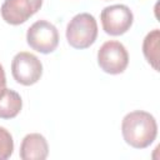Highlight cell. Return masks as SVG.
<instances>
[{
	"instance_id": "1",
	"label": "cell",
	"mask_w": 160,
	"mask_h": 160,
	"mask_svg": "<svg viewBox=\"0 0 160 160\" xmlns=\"http://www.w3.org/2000/svg\"><path fill=\"white\" fill-rule=\"evenodd\" d=\"M121 134L125 142L130 146L135 149H145L156 139L158 124L150 112L135 110L124 116Z\"/></svg>"
},
{
	"instance_id": "2",
	"label": "cell",
	"mask_w": 160,
	"mask_h": 160,
	"mask_svg": "<svg viewBox=\"0 0 160 160\" xmlns=\"http://www.w3.org/2000/svg\"><path fill=\"white\" fill-rule=\"evenodd\" d=\"M98 38V22L89 12L75 15L66 26V40L74 49H88Z\"/></svg>"
},
{
	"instance_id": "3",
	"label": "cell",
	"mask_w": 160,
	"mask_h": 160,
	"mask_svg": "<svg viewBox=\"0 0 160 160\" xmlns=\"http://www.w3.org/2000/svg\"><path fill=\"white\" fill-rule=\"evenodd\" d=\"M26 41L32 50L41 54H50L59 45V31L51 22L39 20L28 29Z\"/></svg>"
},
{
	"instance_id": "4",
	"label": "cell",
	"mask_w": 160,
	"mask_h": 160,
	"mask_svg": "<svg viewBox=\"0 0 160 160\" xmlns=\"http://www.w3.org/2000/svg\"><path fill=\"white\" fill-rule=\"evenodd\" d=\"M98 64L102 71L110 75L121 74L129 64L128 50L120 41H106L98 51Z\"/></svg>"
},
{
	"instance_id": "5",
	"label": "cell",
	"mask_w": 160,
	"mask_h": 160,
	"mask_svg": "<svg viewBox=\"0 0 160 160\" xmlns=\"http://www.w3.org/2000/svg\"><path fill=\"white\" fill-rule=\"evenodd\" d=\"M11 74L18 84L30 86L40 80L42 75V64L34 54L20 51L11 61Z\"/></svg>"
},
{
	"instance_id": "6",
	"label": "cell",
	"mask_w": 160,
	"mask_h": 160,
	"mask_svg": "<svg viewBox=\"0 0 160 160\" xmlns=\"http://www.w3.org/2000/svg\"><path fill=\"white\" fill-rule=\"evenodd\" d=\"M102 30L111 35L119 36L125 34L132 25L134 15L132 11L122 4H115L104 8L100 14Z\"/></svg>"
},
{
	"instance_id": "7",
	"label": "cell",
	"mask_w": 160,
	"mask_h": 160,
	"mask_svg": "<svg viewBox=\"0 0 160 160\" xmlns=\"http://www.w3.org/2000/svg\"><path fill=\"white\" fill-rule=\"evenodd\" d=\"M41 5L42 0H5L0 12L5 22L10 25H20L36 14Z\"/></svg>"
},
{
	"instance_id": "8",
	"label": "cell",
	"mask_w": 160,
	"mask_h": 160,
	"mask_svg": "<svg viewBox=\"0 0 160 160\" xmlns=\"http://www.w3.org/2000/svg\"><path fill=\"white\" fill-rule=\"evenodd\" d=\"M49 145L46 139L38 132L28 134L20 145V158L22 160H44L48 158Z\"/></svg>"
},
{
	"instance_id": "9",
	"label": "cell",
	"mask_w": 160,
	"mask_h": 160,
	"mask_svg": "<svg viewBox=\"0 0 160 160\" xmlns=\"http://www.w3.org/2000/svg\"><path fill=\"white\" fill-rule=\"evenodd\" d=\"M21 108L22 100L16 91L6 89L0 96V119H14L18 116Z\"/></svg>"
},
{
	"instance_id": "10",
	"label": "cell",
	"mask_w": 160,
	"mask_h": 160,
	"mask_svg": "<svg viewBox=\"0 0 160 160\" xmlns=\"http://www.w3.org/2000/svg\"><path fill=\"white\" fill-rule=\"evenodd\" d=\"M159 42H160L159 29H154L152 31H150L142 41L144 56L156 71L159 70Z\"/></svg>"
},
{
	"instance_id": "11",
	"label": "cell",
	"mask_w": 160,
	"mask_h": 160,
	"mask_svg": "<svg viewBox=\"0 0 160 160\" xmlns=\"http://www.w3.org/2000/svg\"><path fill=\"white\" fill-rule=\"evenodd\" d=\"M14 140L11 134L2 126H0V160H6L12 155Z\"/></svg>"
},
{
	"instance_id": "12",
	"label": "cell",
	"mask_w": 160,
	"mask_h": 160,
	"mask_svg": "<svg viewBox=\"0 0 160 160\" xmlns=\"http://www.w3.org/2000/svg\"><path fill=\"white\" fill-rule=\"evenodd\" d=\"M5 90H6V76H5L4 68L0 64V96L5 92Z\"/></svg>"
}]
</instances>
